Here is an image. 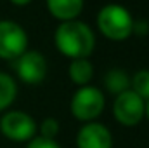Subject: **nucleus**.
<instances>
[{
  "label": "nucleus",
  "instance_id": "obj_1",
  "mask_svg": "<svg viewBox=\"0 0 149 148\" xmlns=\"http://www.w3.org/2000/svg\"><path fill=\"white\" fill-rule=\"evenodd\" d=\"M56 47L70 59H88L95 47V37L88 25L81 21H63L54 33Z\"/></svg>",
  "mask_w": 149,
  "mask_h": 148
},
{
  "label": "nucleus",
  "instance_id": "obj_2",
  "mask_svg": "<svg viewBox=\"0 0 149 148\" xmlns=\"http://www.w3.org/2000/svg\"><path fill=\"white\" fill-rule=\"evenodd\" d=\"M97 26L106 38L114 40V42H121L132 35L134 18L125 7H121L118 4H109L99 11Z\"/></svg>",
  "mask_w": 149,
  "mask_h": 148
},
{
  "label": "nucleus",
  "instance_id": "obj_3",
  "mask_svg": "<svg viewBox=\"0 0 149 148\" xmlns=\"http://www.w3.org/2000/svg\"><path fill=\"white\" fill-rule=\"evenodd\" d=\"M106 99L99 87L83 85L80 87L71 98L70 110L76 120L80 122H95V118L104 111Z\"/></svg>",
  "mask_w": 149,
  "mask_h": 148
},
{
  "label": "nucleus",
  "instance_id": "obj_4",
  "mask_svg": "<svg viewBox=\"0 0 149 148\" xmlns=\"http://www.w3.org/2000/svg\"><path fill=\"white\" fill-rule=\"evenodd\" d=\"M38 125L35 118L23 110L5 111L0 117V134L14 143H28L37 136Z\"/></svg>",
  "mask_w": 149,
  "mask_h": 148
},
{
  "label": "nucleus",
  "instance_id": "obj_5",
  "mask_svg": "<svg viewBox=\"0 0 149 148\" xmlns=\"http://www.w3.org/2000/svg\"><path fill=\"white\" fill-rule=\"evenodd\" d=\"M144 103L146 101L130 89L118 94L113 103L114 120L125 127H134L141 124V120L144 118Z\"/></svg>",
  "mask_w": 149,
  "mask_h": 148
},
{
  "label": "nucleus",
  "instance_id": "obj_6",
  "mask_svg": "<svg viewBox=\"0 0 149 148\" xmlns=\"http://www.w3.org/2000/svg\"><path fill=\"white\" fill-rule=\"evenodd\" d=\"M28 51V35L14 21H0V58L2 59H17L23 52Z\"/></svg>",
  "mask_w": 149,
  "mask_h": 148
},
{
  "label": "nucleus",
  "instance_id": "obj_7",
  "mask_svg": "<svg viewBox=\"0 0 149 148\" xmlns=\"http://www.w3.org/2000/svg\"><path fill=\"white\" fill-rule=\"evenodd\" d=\"M16 73L17 77L28 84V85H37L43 82L47 75V59L42 52L38 51H26L16 59Z\"/></svg>",
  "mask_w": 149,
  "mask_h": 148
},
{
  "label": "nucleus",
  "instance_id": "obj_8",
  "mask_svg": "<svg viewBox=\"0 0 149 148\" xmlns=\"http://www.w3.org/2000/svg\"><path fill=\"white\" fill-rule=\"evenodd\" d=\"M76 148H113L111 131L101 122H87L76 132Z\"/></svg>",
  "mask_w": 149,
  "mask_h": 148
},
{
  "label": "nucleus",
  "instance_id": "obj_9",
  "mask_svg": "<svg viewBox=\"0 0 149 148\" xmlns=\"http://www.w3.org/2000/svg\"><path fill=\"white\" fill-rule=\"evenodd\" d=\"M47 9L59 21H73L83 9V0H47Z\"/></svg>",
  "mask_w": 149,
  "mask_h": 148
},
{
  "label": "nucleus",
  "instance_id": "obj_10",
  "mask_svg": "<svg viewBox=\"0 0 149 148\" xmlns=\"http://www.w3.org/2000/svg\"><path fill=\"white\" fill-rule=\"evenodd\" d=\"M68 75L71 78V82L83 87L88 85V82L94 77V66L88 59H71L70 68H68Z\"/></svg>",
  "mask_w": 149,
  "mask_h": 148
},
{
  "label": "nucleus",
  "instance_id": "obj_11",
  "mask_svg": "<svg viewBox=\"0 0 149 148\" xmlns=\"http://www.w3.org/2000/svg\"><path fill=\"white\" fill-rule=\"evenodd\" d=\"M104 85L111 94L118 96L130 89V77L121 68H113L104 75Z\"/></svg>",
  "mask_w": 149,
  "mask_h": 148
},
{
  "label": "nucleus",
  "instance_id": "obj_12",
  "mask_svg": "<svg viewBox=\"0 0 149 148\" xmlns=\"http://www.w3.org/2000/svg\"><path fill=\"white\" fill-rule=\"evenodd\" d=\"M17 96V85L16 80L9 73L0 72V111H5Z\"/></svg>",
  "mask_w": 149,
  "mask_h": 148
},
{
  "label": "nucleus",
  "instance_id": "obj_13",
  "mask_svg": "<svg viewBox=\"0 0 149 148\" xmlns=\"http://www.w3.org/2000/svg\"><path fill=\"white\" fill-rule=\"evenodd\" d=\"M130 91H134L144 101L149 99V70H139L130 78Z\"/></svg>",
  "mask_w": 149,
  "mask_h": 148
},
{
  "label": "nucleus",
  "instance_id": "obj_14",
  "mask_svg": "<svg viewBox=\"0 0 149 148\" xmlns=\"http://www.w3.org/2000/svg\"><path fill=\"white\" fill-rule=\"evenodd\" d=\"M59 129H61V125H59V122H57L54 117L43 118L42 124L38 125V132H40V136L45 138V140H56L57 134H59Z\"/></svg>",
  "mask_w": 149,
  "mask_h": 148
},
{
  "label": "nucleus",
  "instance_id": "obj_15",
  "mask_svg": "<svg viewBox=\"0 0 149 148\" xmlns=\"http://www.w3.org/2000/svg\"><path fill=\"white\" fill-rule=\"evenodd\" d=\"M26 148H61L56 140H45L42 136H35L26 143Z\"/></svg>",
  "mask_w": 149,
  "mask_h": 148
},
{
  "label": "nucleus",
  "instance_id": "obj_16",
  "mask_svg": "<svg viewBox=\"0 0 149 148\" xmlns=\"http://www.w3.org/2000/svg\"><path fill=\"white\" fill-rule=\"evenodd\" d=\"M132 33L139 35V37H144L149 33V23L146 19H139V21H134V26H132Z\"/></svg>",
  "mask_w": 149,
  "mask_h": 148
},
{
  "label": "nucleus",
  "instance_id": "obj_17",
  "mask_svg": "<svg viewBox=\"0 0 149 148\" xmlns=\"http://www.w3.org/2000/svg\"><path fill=\"white\" fill-rule=\"evenodd\" d=\"M12 4H16V5H28L31 0H10Z\"/></svg>",
  "mask_w": 149,
  "mask_h": 148
},
{
  "label": "nucleus",
  "instance_id": "obj_18",
  "mask_svg": "<svg viewBox=\"0 0 149 148\" xmlns=\"http://www.w3.org/2000/svg\"><path fill=\"white\" fill-rule=\"evenodd\" d=\"M144 115L148 117V120H149V99L144 103Z\"/></svg>",
  "mask_w": 149,
  "mask_h": 148
}]
</instances>
